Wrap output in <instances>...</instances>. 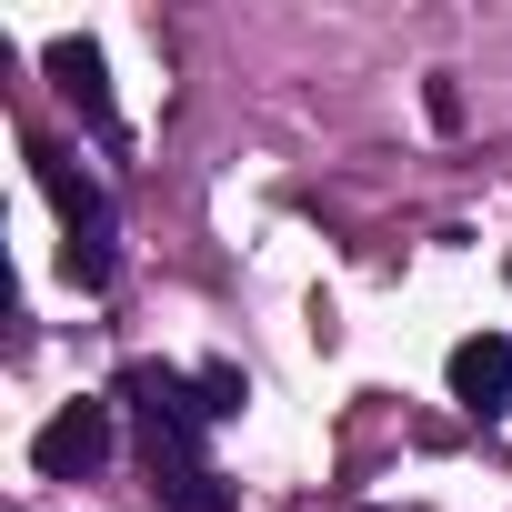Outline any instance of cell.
I'll list each match as a JSON object with an SVG mask.
<instances>
[{
	"label": "cell",
	"instance_id": "obj_3",
	"mask_svg": "<svg viewBox=\"0 0 512 512\" xmlns=\"http://www.w3.org/2000/svg\"><path fill=\"white\" fill-rule=\"evenodd\" d=\"M101 462H111V402H61L41 422V442H31V472L41 482H91Z\"/></svg>",
	"mask_w": 512,
	"mask_h": 512
},
{
	"label": "cell",
	"instance_id": "obj_2",
	"mask_svg": "<svg viewBox=\"0 0 512 512\" xmlns=\"http://www.w3.org/2000/svg\"><path fill=\"white\" fill-rule=\"evenodd\" d=\"M31 181L51 191V211H61V231H71V251H61V272L81 282V292H111V272H121V221H111V191L61 151V141H31Z\"/></svg>",
	"mask_w": 512,
	"mask_h": 512
},
{
	"label": "cell",
	"instance_id": "obj_4",
	"mask_svg": "<svg viewBox=\"0 0 512 512\" xmlns=\"http://www.w3.org/2000/svg\"><path fill=\"white\" fill-rule=\"evenodd\" d=\"M41 71L81 101V121H91V141H101V151H121V141H131V131H121V111H111V71H101V51H91V41H51V51H41Z\"/></svg>",
	"mask_w": 512,
	"mask_h": 512
},
{
	"label": "cell",
	"instance_id": "obj_1",
	"mask_svg": "<svg viewBox=\"0 0 512 512\" xmlns=\"http://www.w3.org/2000/svg\"><path fill=\"white\" fill-rule=\"evenodd\" d=\"M111 402H131V422H141V462H151L161 512H231V482H221L211 452H201L211 392H201L191 372H171V362H121Z\"/></svg>",
	"mask_w": 512,
	"mask_h": 512
},
{
	"label": "cell",
	"instance_id": "obj_6",
	"mask_svg": "<svg viewBox=\"0 0 512 512\" xmlns=\"http://www.w3.org/2000/svg\"><path fill=\"white\" fill-rule=\"evenodd\" d=\"M201 392H211V422H231V412L251 402V382H241L231 362H211V372H201Z\"/></svg>",
	"mask_w": 512,
	"mask_h": 512
},
{
	"label": "cell",
	"instance_id": "obj_5",
	"mask_svg": "<svg viewBox=\"0 0 512 512\" xmlns=\"http://www.w3.org/2000/svg\"><path fill=\"white\" fill-rule=\"evenodd\" d=\"M452 402H462L472 422H502V412H512V342H502V332H472V342L452 352Z\"/></svg>",
	"mask_w": 512,
	"mask_h": 512
}]
</instances>
